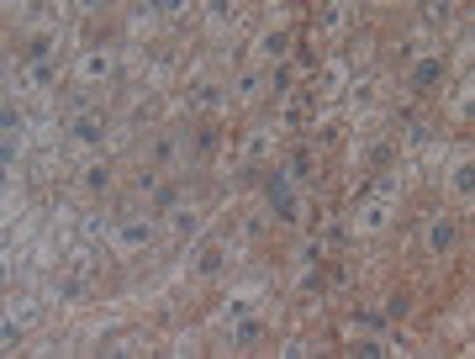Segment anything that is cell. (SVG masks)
<instances>
[{
    "label": "cell",
    "mask_w": 475,
    "mask_h": 359,
    "mask_svg": "<svg viewBox=\"0 0 475 359\" xmlns=\"http://www.w3.org/2000/svg\"><path fill=\"white\" fill-rule=\"evenodd\" d=\"M264 196H270V206H275L280 222H296V196H291V180H285V175H270V180H264Z\"/></svg>",
    "instance_id": "6da1fadb"
},
{
    "label": "cell",
    "mask_w": 475,
    "mask_h": 359,
    "mask_svg": "<svg viewBox=\"0 0 475 359\" xmlns=\"http://www.w3.org/2000/svg\"><path fill=\"white\" fill-rule=\"evenodd\" d=\"M69 138H80V143H101V138H106V122H101V117H95V111H85V117H74L69 122Z\"/></svg>",
    "instance_id": "7a4b0ae2"
},
{
    "label": "cell",
    "mask_w": 475,
    "mask_h": 359,
    "mask_svg": "<svg viewBox=\"0 0 475 359\" xmlns=\"http://www.w3.org/2000/svg\"><path fill=\"white\" fill-rule=\"evenodd\" d=\"M454 243H460V228H454L449 217H444V222H433V228H428V249H433V254H449Z\"/></svg>",
    "instance_id": "3957f363"
},
{
    "label": "cell",
    "mask_w": 475,
    "mask_h": 359,
    "mask_svg": "<svg viewBox=\"0 0 475 359\" xmlns=\"http://www.w3.org/2000/svg\"><path fill=\"white\" fill-rule=\"evenodd\" d=\"M439 80H444V64H439V59H423V64L412 69V90H433Z\"/></svg>",
    "instance_id": "277c9868"
},
{
    "label": "cell",
    "mask_w": 475,
    "mask_h": 359,
    "mask_svg": "<svg viewBox=\"0 0 475 359\" xmlns=\"http://www.w3.org/2000/svg\"><path fill=\"white\" fill-rule=\"evenodd\" d=\"M148 238H154V222H148V217H132L127 228H122V243H127V249H142Z\"/></svg>",
    "instance_id": "5b68a950"
},
{
    "label": "cell",
    "mask_w": 475,
    "mask_h": 359,
    "mask_svg": "<svg viewBox=\"0 0 475 359\" xmlns=\"http://www.w3.org/2000/svg\"><path fill=\"white\" fill-rule=\"evenodd\" d=\"M407 312H412V296H407V291H391V296H386V323H402Z\"/></svg>",
    "instance_id": "8992f818"
},
{
    "label": "cell",
    "mask_w": 475,
    "mask_h": 359,
    "mask_svg": "<svg viewBox=\"0 0 475 359\" xmlns=\"http://www.w3.org/2000/svg\"><path fill=\"white\" fill-rule=\"evenodd\" d=\"M48 53H53V37H48V32H37L32 43H27V64L37 69V64H48Z\"/></svg>",
    "instance_id": "52a82bcc"
},
{
    "label": "cell",
    "mask_w": 475,
    "mask_h": 359,
    "mask_svg": "<svg viewBox=\"0 0 475 359\" xmlns=\"http://www.w3.org/2000/svg\"><path fill=\"white\" fill-rule=\"evenodd\" d=\"M85 191H95V196L111 191V169L106 164H90V169H85Z\"/></svg>",
    "instance_id": "ba28073f"
},
{
    "label": "cell",
    "mask_w": 475,
    "mask_h": 359,
    "mask_svg": "<svg viewBox=\"0 0 475 359\" xmlns=\"http://www.w3.org/2000/svg\"><path fill=\"white\" fill-rule=\"evenodd\" d=\"M285 48H291V37H285V32H264V43H259V53H270V59H280Z\"/></svg>",
    "instance_id": "9c48e42d"
},
{
    "label": "cell",
    "mask_w": 475,
    "mask_h": 359,
    "mask_svg": "<svg viewBox=\"0 0 475 359\" xmlns=\"http://www.w3.org/2000/svg\"><path fill=\"white\" fill-rule=\"evenodd\" d=\"M259 338H264V328H259V323H238V328H233V344H243V349L259 344Z\"/></svg>",
    "instance_id": "30bf717a"
},
{
    "label": "cell",
    "mask_w": 475,
    "mask_h": 359,
    "mask_svg": "<svg viewBox=\"0 0 475 359\" xmlns=\"http://www.w3.org/2000/svg\"><path fill=\"white\" fill-rule=\"evenodd\" d=\"M354 328H365V333H375V328H386V312H354Z\"/></svg>",
    "instance_id": "8fae6325"
},
{
    "label": "cell",
    "mask_w": 475,
    "mask_h": 359,
    "mask_svg": "<svg viewBox=\"0 0 475 359\" xmlns=\"http://www.w3.org/2000/svg\"><path fill=\"white\" fill-rule=\"evenodd\" d=\"M175 201H180V191H175V185H154V206H159V212H169Z\"/></svg>",
    "instance_id": "7c38bea8"
},
{
    "label": "cell",
    "mask_w": 475,
    "mask_h": 359,
    "mask_svg": "<svg viewBox=\"0 0 475 359\" xmlns=\"http://www.w3.org/2000/svg\"><path fill=\"white\" fill-rule=\"evenodd\" d=\"M349 354H359V359H380V354H386V344H375V338H365V344H354Z\"/></svg>",
    "instance_id": "4fadbf2b"
},
{
    "label": "cell",
    "mask_w": 475,
    "mask_h": 359,
    "mask_svg": "<svg viewBox=\"0 0 475 359\" xmlns=\"http://www.w3.org/2000/svg\"><path fill=\"white\" fill-rule=\"evenodd\" d=\"M6 138H11V143L22 138V111H16V106H6Z\"/></svg>",
    "instance_id": "5bb4252c"
},
{
    "label": "cell",
    "mask_w": 475,
    "mask_h": 359,
    "mask_svg": "<svg viewBox=\"0 0 475 359\" xmlns=\"http://www.w3.org/2000/svg\"><path fill=\"white\" fill-rule=\"evenodd\" d=\"M454 185L470 196V191H475V169H470V164H460V169H454Z\"/></svg>",
    "instance_id": "9a60e30c"
},
{
    "label": "cell",
    "mask_w": 475,
    "mask_h": 359,
    "mask_svg": "<svg viewBox=\"0 0 475 359\" xmlns=\"http://www.w3.org/2000/svg\"><path fill=\"white\" fill-rule=\"evenodd\" d=\"M217 270H222V249H206L201 254V275H217Z\"/></svg>",
    "instance_id": "2e32d148"
},
{
    "label": "cell",
    "mask_w": 475,
    "mask_h": 359,
    "mask_svg": "<svg viewBox=\"0 0 475 359\" xmlns=\"http://www.w3.org/2000/svg\"><path fill=\"white\" fill-rule=\"evenodd\" d=\"M0 344H6V349H16V344H22V328H16V323H6V333H0Z\"/></svg>",
    "instance_id": "e0dca14e"
},
{
    "label": "cell",
    "mask_w": 475,
    "mask_h": 359,
    "mask_svg": "<svg viewBox=\"0 0 475 359\" xmlns=\"http://www.w3.org/2000/svg\"><path fill=\"white\" fill-rule=\"evenodd\" d=\"M154 159H159V164H169V159H175V143H169V138H164V143H154Z\"/></svg>",
    "instance_id": "ac0fdd59"
}]
</instances>
